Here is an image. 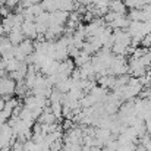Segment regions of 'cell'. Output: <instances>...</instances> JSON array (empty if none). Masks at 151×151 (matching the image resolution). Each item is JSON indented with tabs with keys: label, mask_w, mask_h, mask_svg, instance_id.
<instances>
[{
	"label": "cell",
	"mask_w": 151,
	"mask_h": 151,
	"mask_svg": "<svg viewBox=\"0 0 151 151\" xmlns=\"http://www.w3.org/2000/svg\"><path fill=\"white\" fill-rule=\"evenodd\" d=\"M15 87H16V82L13 79H10L9 76H1L0 78V97L12 96L15 93Z\"/></svg>",
	"instance_id": "obj_1"
},
{
	"label": "cell",
	"mask_w": 151,
	"mask_h": 151,
	"mask_svg": "<svg viewBox=\"0 0 151 151\" xmlns=\"http://www.w3.org/2000/svg\"><path fill=\"white\" fill-rule=\"evenodd\" d=\"M75 63L72 59H66L63 62H59V69H57V73L63 78H69L72 75V72L75 70Z\"/></svg>",
	"instance_id": "obj_2"
},
{
	"label": "cell",
	"mask_w": 151,
	"mask_h": 151,
	"mask_svg": "<svg viewBox=\"0 0 151 151\" xmlns=\"http://www.w3.org/2000/svg\"><path fill=\"white\" fill-rule=\"evenodd\" d=\"M21 31H22L24 37L28 38V40H32V41H34V40L38 37L37 29H35V22L24 21V22H22V27H21Z\"/></svg>",
	"instance_id": "obj_3"
},
{
	"label": "cell",
	"mask_w": 151,
	"mask_h": 151,
	"mask_svg": "<svg viewBox=\"0 0 151 151\" xmlns=\"http://www.w3.org/2000/svg\"><path fill=\"white\" fill-rule=\"evenodd\" d=\"M69 19V13L68 12H63V10H56V12H51L50 13V22L49 25H65Z\"/></svg>",
	"instance_id": "obj_4"
},
{
	"label": "cell",
	"mask_w": 151,
	"mask_h": 151,
	"mask_svg": "<svg viewBox=\"0 0 151 151\" xmlns=\"http://www.w3.org/2000/svg\"><path fill=\"white\" fill-rule=\"evenodd\" d=\"M129 24H131V21H129L128 16L125 15V16H119L117 19H114V21H113L111 24H109L107 27H110L111 31H113V29H128Z\"/></svg>",
	"instance_id": "obj_5"
},
{
	"label": "cell",
	"mask_w": 151,
	"mask_h": 151,
	"mask_svg": "<svg viewBox=\"0 0 151 151\" xmlns=\"http://www.w3.org/2000/svg\"><path fill=\"white\" fill-rule=\"evenodd\" d=\"M109 10H110V12H114V13H119V15H122V16H125L126 12H128V7L125 6V3H123L122 0H113V1L109 3Z\"/></svg>",
	"instance_id": "obj_6"
},
{
	"label": "cell",
	"mask_w": 151,
	"mask_h": 151,
	"mask_svg": "<svg viewBox=\"0 0 151 151\" xmlns=\"http://www.w3.org/2000/svg\"><path fill=\"white\" fill-rule=\"evenodd\" d=\"M94 138L99 139L101 142V145L104 147V144L107 141L111 139V132L109 129H103V128H96V134H94Z\"/></svg>",
	"instance_id": "obj_7"
},
{
	"label": "cell",
	"mask_w": 151,
	"mask_h": 151,
	"mask_svg": "<svg viewBox=\"0 0 151 151\" xmlns=\"http://www.w3.org/2000/svg\"><path fill=\"white\" fill-rule=\"evenodd\" d=\"M7 38H9V41H10V44L12 46H19L24 40H25V37H24V34H22V31L21 29H12L10 32H9V35H7Z\"/></svg>",
	"instance_id": "obj_8"
},
{
	"label": "cell",
	"mask_w": 151,
	"mask_h": 151,
	"mask_svg": "<svg viewBox=\"0 0 151 151\" xmlns=\"http://www.w3.org/2000/svg\"><path fill=\"white\" fill-rule=\"evenodd\" d=\"M16 47H18V50L21 51L25 57L34 53V44H32V40H28V38H25V40H24L19 46H16Z\"/></svg>",
	"instance_id": "obj_9"
},
{
	"label": "cell",
	"mask_w": 151,
	"mask_h": 151,
	"mask_svg": "<svg viewBox=\"0 0 151 151\" xmlns=\"http://www.w3.org/2000/svg\"><path fill=\"white\" fill-rule=\"evenodd\" d=\"M72 60H73L75 66L79 69V68H82V66H85L87 63H90V62H91V56H90V54H87V53H84V51H79V53H78V56H76L75 59H72Z\"/></svg>",
	"instance_id": "obj_10"
},
{
	"label": "cell",
	"mask_w": 151,
	"mask_h": 151,
	"mask_svg": "<svg viewBox=\"0 0 151 151\" xmlns=\"http://www.w3.org/2000/svg\"><path fill=\"white\" fill-rule=\"evenodd\" d=\"M3 63H4V70L9 72V73H12V72H16V70L19 69V65H21L22 62H18V60L13 57V59H9V60H3Z\"/></svg>",
	"instance_id": "obj_11"
},
{
	"label": "cell",
	"mask_w": 151,
	"mask_h": 151,
	"mask_svg": "<svg viewBox=\"0 0 151 151\" xmlns=\"http://www.w3.org/2000/svg\"><path fill=\"white\" fill-rule=\"evenodd\" d=\"M50 110L57 120L62 117V103H50Z\"/></svg>",
	"instance_id": "obj_12"
},
{
	"label": "cell",
	"mask_w": 151,
	"mask_h": 151,
	"mask_svg": "<svg viewBox=\"0 0 151 151\" xmlns=\"http://www.w3.org/2000/svg\"><path fill=\"white\" fill-rule=\"evenodd\" d=\"M24 151H37V144L32 139H28L24 142Z\"/></svg>",
	"instance_id": "obj_13"
},
{
	"label": "cell",
	"mask_w": 151,
	"mask_h": 151,
	"mask_svg": "<svg viewBox=\"0 0 151 151\" xmlns=\"http://www.w3.org/2000/svg\"><path fill=\"white\" fill-rule=\"evenodd\" d=\"M10 151H24V144L19 142L18 139H15V141L10 144Z\"/></svg>",
	"instance_id": "obj_14"
},
{
	"label": "cell",
	"mask_w": 151,
	"mask_h": 151,
	"mask_svg": "<svg viewBox=\"0 0 151 151\" xmlns=\"http://www.w3.org/2000/svg\"><path fill=\"white\" fill-rule=\"evenodd\" d=\"M62 148H63V141L62 139H57L53 144H50V151H60Z\"/></svg>",
	"instance_id": "obj_15"
},
{
	"label": "cell",
	"mask_w": 151,
	"mask_h": 151,
	"mask_svg": "<svg viewBox=\"0 0 151 151\" xmlns=\"http://www.w3.org/2000/svg\"><path fill=\"white\" fill-rule=\"evenodd\" d=\"M19 3H21V0H4V3H3V4H4V6H7V7L12 10V9H15Z\"/></svg>",
	"instance_id": "obj_16"
},
{
	"label": "cell",
	"mask_w": 151,
	"mask_h": 151,
	"mask_svg": "<svg viewBox=\"0 0 151 151\" xmlns=\"http://www.w3.org/2000/svg\"><path fill=\"white\" fill-rule=\"evenodd\" d=\"M73 126H75V123L72 122V119H65V120H63V125H62V128H63V129H66V131H68V129H72Z\"/></svg>",
	"instance_id": "obj_17"
},
{
	"label": "cell",
	"mask_w": 151,
	"mask_h": 151,
	"mask_svg": "<svg viewBox=\"0 0 151 151\" xmlns=\"http://www.w3.org/2000/svg\"><path fill=\"white\" fill-rule=\"evenodd\" d=\"M12 13V10L7 7V6H4V4H1L0 6V16H3V18H6L7 15H10Z\"/></svg>",
	"instance_id": "obj_18"
},
{
	"label": "cell",
	"mask_w": 151,
	"mask_h": 151,
	"mask_svg": "<svg viewBox=\"0 0 151 151\" xmlns=\"http://www.w3.org/2000/svg\"><path fill=\"white\" fill-rule=\"evenodd\" d=\"M1 35H4V28H3V25H1V21H0V37Z\"/></svg>",
	"instance_id": "obj_19"
},
{
	"label": "cell",
	"mask_w": 151,
	"mask_h": 151,
	"mask_svg": "<svg viewBox=\"0 0 151 151\" xmlns=\"http://www.w3.org/2000/svg\"><path fill=\"white\" fill-rule=\"evenodd\" d=\"M3 109H4V100H3V99H0V111H1Z\"/></svg>",
	"instance_id": "obj_20"
},
{
	"label": "cell",
	"mask_w": 151,
	"mask_h": 151,
	"mask_svg": "<svg viewBox=\"0 0 151 151\" xmlns=\"http://www.w3.org/2000/svg\"><path fill=\"white\" fill-rule=\"evenodd\" d=\"M0 151H10V145H7V147H3V148H0Z\"/></svg>",
	"instance_id": "obj_21"
},
{
	"label": "cell",
	"mask_w": 151,
	"mask_h": 151,
	"mask_svg": "<svg viewBox=\"0 0 151 151\" xmlns=\"http://www.w3.org/2000/svg\"><path fill=\"white\" fill-rule=\"evenodd\" d=\"M3 128H4V123H0V134H1V131H3Z\"/></svg>",
	"instance_id": "obj_22"
},
{
	"label": "cell",
	"mask_w": 151,
	"mask_h": 151,
	"mask_svg": "<svg viewBox=\"0 0 151 151\" xmlns=\"http://www.w3.org/2000/svg\"><path fill=\"white\" fill-rule=\"evenodd\" d=\"M60 151H65V150H63V148H62V150H60Z\"/></svg>",
	"instance_id": "obj_23"
}]
</instances>
